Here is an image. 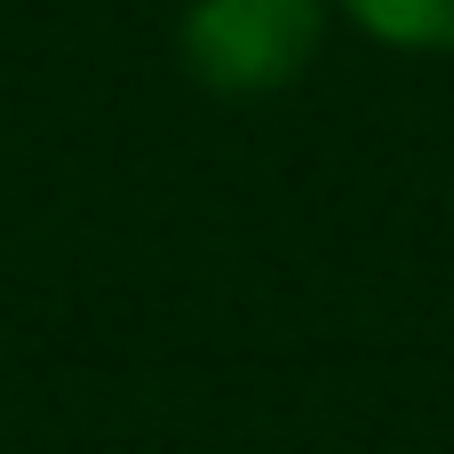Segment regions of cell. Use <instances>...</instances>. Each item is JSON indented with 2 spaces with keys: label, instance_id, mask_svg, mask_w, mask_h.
Wrapping results in <instances>:
<instances>
[{
  "label": "cell",
  "instance_id": "cell-1",
  "mask_svg": "<svg viewBox=\"0 0 454 454\" xmlns=\"http://www.w3.org/2000/svg\"><path fill=\"white\" fill-rule=\"evenodd\" d=\"M327 0H192L184 8V72L207 96H279L319 56Z\"/></svg>",
  "mask_w": 454,
  "mask_h": 454
},
{
  "label": "cell",
  "instance_id": "cell-2",
  "mask_svg": "<svg viewBox=\"0 0 454 454\" xmlns=\"http://www.w3.org/2000/svg\"><path fill=\"white\" fill-rule=\"evenodd\" d=\"M359 32L391 48H454V0H343Z\"/></svg>",
  "mask_w": 454,
  "mask_h": 454
}]
</instances>
